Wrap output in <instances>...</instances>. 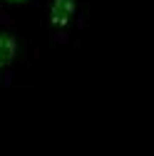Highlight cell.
I'll list each match as a JSON object with an SVG mask.
<instances>
[{"label":"cell","mask_w":154,"mask_h":156,"mask_svg":"<svg viewBox=\"0 0 154 156\" xmlns=\"http://www.w3.org/2000/svg\"><path fill=\"white\" fill-rule=\"evenodd\" d=\"M42 37L30 17L0 12V89L35 74L42 62Z\"/></svg>","instance_id":"obj_1"},{"label":"cell","mask_w":154,"mask_h":156,"mask_svg":"<svg viewBox=\"0 0 154 156\" xmlns=\"http://www.w3.org/2000/svg\"><path fill=\"white\" fill-rule=\"evenodd\" d=\"M87 8L90 0H40L30 20L35 23L42 42L67 50L87 40Z\"/></svg>","instance_id":"obj_2"},{"label":"cell","mask_w":154,"mask_h":156,"mask_svg":"<svg viewBox=\"0 0 154 156\" xmlns=\"http://www.w3.org/2000/svg\"><path fill=\"white\" fill-rule=\"evenodd\" d=\"M40 0H0V12L17 15V17H32Z\"/></svg>","instance_id":"obj_3"}]
</instances>
